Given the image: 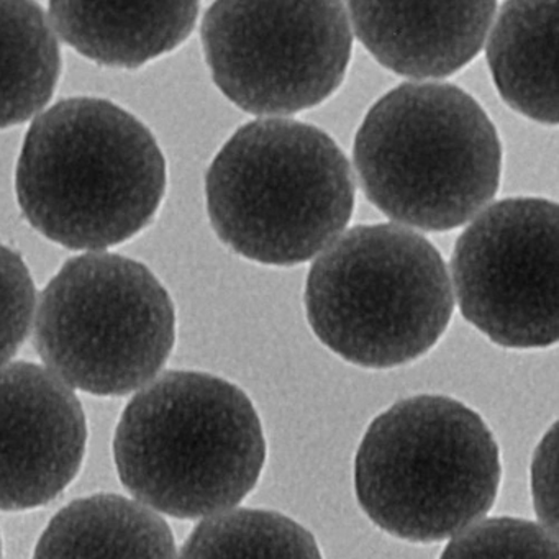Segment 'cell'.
Instances as JSON below:
<instances>
[{"mask_svg":"<svg viewBox=\"0 0 559 559\" xmlns=\"http://www.w3.org/2000/svg\"><path fill=\"white\" fill-rule=\"evenodd\" d=\"M198 2L97 4L51 2L55 31L78 53L110 68L135 70L188 40Z\"/></svg>","mask_w":559,"mask_h":559,"instance_id":"12","label":"cell"},{"mask_svg":"<svg viewBox=\"0 0 559 559\" xmlns=\"http://www.w3.org/2000/svg\"><path fill=\"white\" fill-rule=\"evenodd\" d=\"M215 86L251 116H294L345 80L353 34L342 2H215L201 27Z\"/></svg>","mask_w":559,"mask_h":559,"instance_id":"8","label":"cell"},{"mask_svg":"<svg viewBox=\"0 0 559 559\" xmlns=\"http://www.w3.org/2000/svg\"><path fill=\"white\" fill-rule=\"evenodd\" d=\"M266 438L238 385L198 371H169L127 404L114 460L126 489L156 513L181 520L227 512L257 487Z\"/></svg>","mask_w":559,"mask_h":559,"instance_id":"2","label":"cell"},{"mask_svg":"<svg viewBox=\"0 0 559 559\" xmlns=\"http://www.w3.org/2000/svg\"><path fill=\"white\" fill-rule=\"evenodd\" d=\"M307 320L317 338L366 369L408 365L447 332L454 297L437 248L399 225H359L309 271Z\"/></svg>","mask_w":559,"mask_h":559,"instance_id":"6","label":"cell"},{"mask_svg":"<svg viewBox=\"0 0 559 559\" xmlns=\"http://www.w3.org/2000/svg\"><path fill=\"white\" fill-rule=\"evenodd\" d=\"M558 205L513 198L457 238L451 276L464 319L503 348L558 342Z\"/></svg>","mask_w":559,"mask_h":559,"instance_id":"9","label":"cell"},{"mask_svg":"<svg viewBox=\"0 0 559 559\" xmlns=\"http://www.w3.org/2000/svg\"><path fill=\"white\" fill-rule=\"evenodd\" d=\"M86 447V415L70 385L34 362L0 366V510L57 499L76 479Z\"/></svg>","mask_w":559,"mask_h":559,"instance_id":"10","label":"cell"},{"mask_svg":"<svg viewBox=\"0 0 559 559\" xmlns=\"http://www.w3.org/2000/svg\"><path fill=\"white\" fill-rule=\"evenodd\" d=\"M34 559H178L168 522L129 497L73 500L48 523Z\"/></svg>","mask_w":559,"mask_h":559,"instance_id":"13","label":"cell"},{"mask_svg":"<svg viewBox=\"0 0 559 559\" xmlns=\"http://www.w3.org/2000/svg\"><path fill=\"white\" fill-rule=\"evenodd\" d=\"M558 536L515 516L480 520L451 538L440 559H558Z\"/></svg>","mask_w":559,"mask_h":559,"instance_id":"17","label":"cell"},{"mask_svg":"<svg viewBox=\"0 0 559 559\" xmlns=\"http://www.w3.org/2000/svg\"><path fill=\"white\" fill-rule=\"evenodd\" d=\"M502 464L486 421L447 395H415L369 425L355 457L359 507L389 535L437 543L480 522Z\"/></svg>","mask_w":559,"mask_h":559,"instance_id":"5","label":"cell"},{"mask_svg":"<svg viewBox=\"0 0 559 559\" xmlns=\"http://www.w3.org/2000/svg\"><path fill=\"white\" fill-rule=\"evenodd\" d=\"M176 342L175 304L155 274L116 253L67 261L45 287L34 343L71 389L122 397L156 378Z\"/></svg>","mask_w":559,"mask_h":559,"instance_id":"7","label":"cell"},{"mask_svg":"<svg viewBox=\"0 0 559 559\" xmlns=\"http://www.w3.org/2000/svg\"><path fill=\"white\" fill-rule=\"evenodd\" d=\"M355 178L332 136L289 119L240 127L205 176L222 243L266 264L296 266L338 240L355 211Z\"/></svg>","mask_w":559,"mask_h":559,"instance_id":"3","label":"cell"},{"mask_svg":"<svg viewBox=\"0 0 559 559\" xmlns=\"http://www.w3.org/2000/svg\"><path fill=\"white\" fill-rule=\"evenodd\" d=\"M0 559H2V538H0Z\"/></svg>","mask_w":559,"mask_h":559,"instance_id":"20","label":"cell"},{"mask_svg":"<svg viewBox=\"0 0 559 559\" xmlns=\"http://www.w3.org/2000/svg\"><path fill=\"white\" fill-rule=\"evenodd\" d=\"M35 284L21 257L0 243V366L24 345L35 310Z\"/></svg>","mask_w":559,"mask_h":559,"instance_id":"18","label":"cell"},{"mask_svg":"<svg viewBox=\"0 0 559 559\" xmlns=\"http://www.w3.org/2000/svg\"><path fill=\"white\" fill-rule=\"evenodd\" d=\"M61 55L44 9L0 2V130L28 122L53 97Z\"/></svg>","mask_w":559,"mask_h":559,"instance_id":"15","label":"cell"},{"mask_svg":"<svg viewBox=\"0 0 559 559\" xmlns=\"http://www.w3.org/2000/svg\"><path fill=\"white\" fill-rule=\"evenodd\" d=\"M178 559H323L309 530L283 513L231 509L202 520Z\"/></svg>","mask_w":559,"mask_h":559,"instance_id":"16","label":"cell"},{"mask_svg":"<svg viewBox=\"0 0 559 559\" xmlns=\"http://www.w3.org/2000/svg\"><path fill=\"white\" fill-rule=\"evenodd\" d=\"M362 191L397 224L463 227L493 198L502 145L483 107L448 83H405L366 114L353 148Z\"/></svg>","mask_w":559,"mask_h":559,"instance_id":"4","label":"cell"},{"mask_svg":"<svg viewBox=\"0 0 559 559\" xmlns=\"http://www.w3.org/2000/svg\"><path fill=\"white\" fill-rule=\"evenodd\" d=\"M28 224L70 250H106L148 227L166 192L153 133L116 104L74 97L38 116L15 173Z\"/></svg>","mask_w":559,"mask_h":559,"instance_id":"1","label":"cell"},{"mask_svg":"<svg viewBox=\"0 0 559 559\" xmlns=\"http://www.w3.org/2000/svg\"><path fill=\"white\" fill-rule=\"evenodd\" d=\"M556 425L539 441L532 463V497L543 528L558 536L555 506Z\"/></svg>","mask_w":559,"mask_h":559,"instance_id":"19","label":"cell"},{"mask_svg":"<svg viewBox=\"0 0 559 559\" xmlns=\"http://www.w3.org/2000/svg\"><path fill=\"white\" fill-rule=\"evenodd\" d=\"M352 31L392 73L441 80L463 70L486 44L496 2L346 5Z\"/></svg>","mask_w":559,"mask_h":559,"instance_id":"11","label":"cell"},{"mask_svg":"<svg viewBox=\"0 0 559 559\" xmlns=\"http://www.w3.org/2000/svg\"><path fill=\"white\" fill-rule=\"evenodd\" d=\"M558 2H506L493 19L487 63L507 106L543 126H558Z\"/></svg>","mask_w":559,"mask_h":559,"instance_id":"14","label":"cell"}]
</instances>
